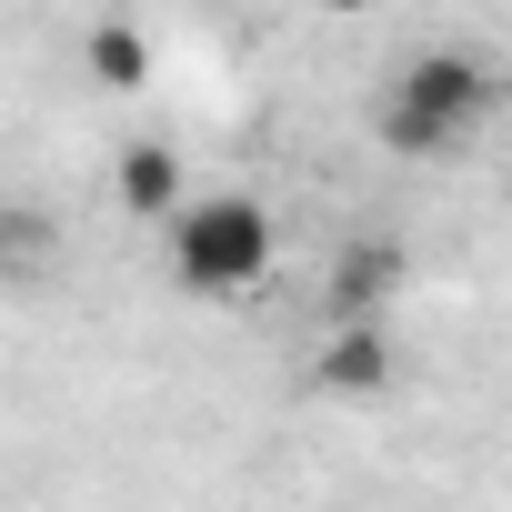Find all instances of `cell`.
I'll return each instance as SVG.
<instances>
[{
  "label": "cell",
  "mask_w": 512,
  "mask_h": 512,
  "mask_svg": "<svg viewBox=\"0 0 512 512\" xmlns=\"http://www.w3.org/2000/svg\"><path fill=\"white\" fill-rule=\"evenodd\" d=\"M81 51H91V81H101V91H141V81H151V31H141V21H91Z\"/></svg>",
  "instance_id": "8992f818"
},
{
  "label": "cell",
  "mask_w": 512,
  "mask_h": 512,
  "mask_svg": "<svg viewBox=\"0 0 512 512\" xmlns=\"http://www.w3.org/2000/svg\"><path fill=\"white\" fill-rule=\"evenodd\" d=\"M111 191H121L131 221H161V231H171V211H181V151H171V141H131L121 171H111Z\"/></svg>",
  "instance_id": "5b68a950"
},
{
  "label": "cell",
  "mask_w": 512,
  "mask_h": 512,
  "mask_svg": "<svg viewBox=\"0 0 512 512\" xmlns=\"http://www.w3.org/2000/svg\"><path fill=\"white\" fill-rule=\"evenodd\" d=\"M272 211L251 201V191H201V201H181L171 211V272H181V292H201V302H231V292H251L272 272Z\"/></svg>",
  "instance_id": "6da1fadb"
},
{
  "label": "cell",
  "mask_w": 512,
  "mask_h": 512,
  "mask_svg": "<svg viewBox=\"0 0 512 512\" xmlns=\"http://www.w3.org/2000/svg\"><path fill=\"white\" fill-rule=\"evenodd\" d=\"M402 241H342V262H332V322H382L402 302Z\"/></svg>",
  "instance_id": "277c9868"
},
{
  "label": "cell",
  "mask_w": 512,
  "mask_h": 512,
  "mask_svg": "<svg viewBox=\"0 0 512 512\" xmlns=\"http://www.w3.org/2000/svg\"><path fill=\"white\" fill-rule=\"evenodd\" d=\"M392 382H402V352H392L382 322H332V332H322V352H312V392H332V402H382Z\"/></svg>",
  "instance_id": "3957f363"
},
{
  "label": "cell",
  "mask_w": 512,
  "mask_h": 512,
  "mask_svg": "<svg viewBox=\"0 0 512 512\" xmlns=\"http://www.w3.org/2000/svg\"><path fill=\"white\" fill-rule=\"evenodd\" d=\"M61 262V241H51V221L31 211V201H0V282H41Z\"/></svg>",
  "instance_id": "52a82bcc"
},
{
  "label": "cell",
  "mask_w": 512,
  "mask_h": 512,
  "mask_svg": "<svg viewBox=\"0 0 512 512\" xmlns=\"http://www.w3.org/2000/svg\"><path fill=\"white\" fill-rule=\"evenodd\" d=\"M482 111H492V71H482L472 51H412L372 121H382V141H392V151L442 161V151H462V131H472Z\"/></svg>",
  "instance_id": "7a4b0ae2"
}]
</instances>
